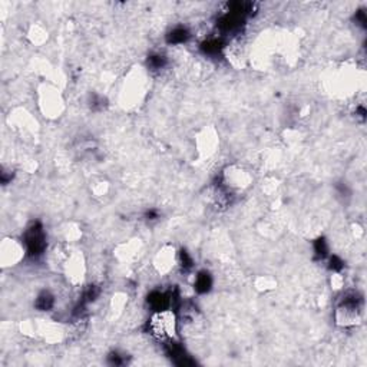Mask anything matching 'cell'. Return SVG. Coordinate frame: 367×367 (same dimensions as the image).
<instances>
[{"instance_id":"cell-1","label":"cell","mask_w":367,"mask_h":367,"mask_svg":"<svg viewBox=\"0 0 367 367\" xmlns=\"http://www.w3.org/2000/svg\"><path fill=\"white\" fill-rule=\"evenodd\" d=\"M149 331L159 340H171L177 331V318L169 310L157 311L149 321Z\"/></svg>"},{"instance_id":"cell-2","label":"cell","mask_w":367,"mask_h":367,"mask_svg":"<svg viewBox=\"0 0 367 367\" xmlns=\"http://www.w3.org/2000/svg\"><path fill=\"white\" fill-rule=\"evenodd\" d=\"M360 311H361V298L358 297L357 293H347L343 300L340 301L337 310H336V318L338 324L341 326H351L360 320Z\"/></svg>"},{"instance_id":"cell-3","label":"cell","mask_w":367,"mask_h":367,"mask_svg":"<svg viewBox=\"0 0 367 367\" xmlns=\"http://www.w3.org/2000/svg\"><path fill=\"white\" fill-rule=\"evenodd\" d=\"M25 246H26V253H29L32 257H36L45 251L46 241H45V234L39 224H33L25 234Z\"/></svg>"},{"instance_id":"cell-4","label":"cell","mask_w":367,"mask_h":367,"mask_svg":"<svg viewBox=\"0 0 367 367\" xmlns=\"http://www.w3.org/2000/svg\"><path fill=\"white\" fill-rule=\"evenodd\" d=\"M26 250L15 239H5L2 242V263L3 266H13L25 256Z\"/></svg>"},{"instance_id":"cell-5","label":"cell","mask_w":367,"mask_h":367,"mask_svg":"<svg viewBox=\"0 0 367 367\" xmlns=\"http://www.w3.org/2000/svg\"><path fill=\"white\" fill-rule=\"evenodd\" d=\"M42 102H48V105L43 106V110L45 112H49L52 113L53 116L56 113L60 112V106H62V100H60L59 95L55 92V90H48V92H43V100ZM43 105V103H42Z\"/></svg>"},{"instance_id":"cell-6","label":"cell","mask_w":367,"mask_h":367,"mask_svg":"<svg viewBox=\"0 0 367 367\" xmlns=\"http://www.w3.org/2000/svg\"><path fill=\"white\" fill-rule=\"evenodd\" d=\"M174 263H175V253H174L172 248H167V250L159 251L158 261H157L159 271L167 273V271L171 270V267H174Z\"/></svg>"},{"instance_id":"cell-7","label":"cell","mask_w":367,"mask_h":367,"mask_svg":"<svg viewBox=\"0 0 367 367\" xmlns=\"http://www.w3.org/2000/svg\"><path fill=\"white\" fill-rule=\"evenodd\" d=\"M195 290L198 291V293H207L211 286H212V280H211V276H209L208 273H199L197 278H195Z\"/></svg>"},{"instance_id":"cell-8","label":"cell","mask_w":367,"mask_h":367,"mask_svg":"<svg viewBox=\"0 0 367 367\" xmlns=\"http://www.w3.org/2000/svg\"><path fill=\"white\" fill-rule=\"evenodd\" d=\"M189 38V32L185 28H175L168 35V42L172 45H179L184 43Z\"/></svg>"},{"instance_id":"cell-9","label":"cell","mask_w":367,"mask_h":367,"mask_svg":"<svg viewBox=\"0 0 367 367\" xmlns=\"http://www.w3.org/2000/svg\"><path fill=\"white\" fill-rule=\"evenodd\" d=\"M53 304H55V298L48 291L42 293L39 297L36 298V307L42 311H48L49 308L53 307Z\"/></svg>"},{"instance_id":"cell-10","label":"cell","mask_w":367,"mask_h":367,"mask_svg":"<svg viewBox=\"0 0 367 367\" xmlns=\"http://www.w3.org/2000/svg\"><path fill=\"white\" fill-rule=\"evenodd\" d=\"M165 63V58L161 55H154L148 59V66L151 69H161Z\"/></svg>"},{"instance_id":"cell-11","label":"cell","mask_w":367,"mask_h":367,"mask_svg":"<svg viewBox=\"0 0 367 367\" xmlns=\"http://www.w3.org/2000/svg\"><path fill=\"white\" fill-rule=\"evenodd\" d=\"M204 50L207 53H217L221 50V42L218 39H211L204 43Z\"/></svg>"},{"instance_id":"cell-12","label":"cell","mask_w":367,"mask_h":367,"mask_svg":"<svg viewBox=\"0 0 367 367\" xmlns=\"http://www.w3.org/2000/svg\"><path fill=\"white\" fill-rule=\"evenodd\" d=\"M326 253H327L326 241H324V239H318L317 242H316V254H317V256H321V257H324Z\"/></svg>"}]
</instances>
